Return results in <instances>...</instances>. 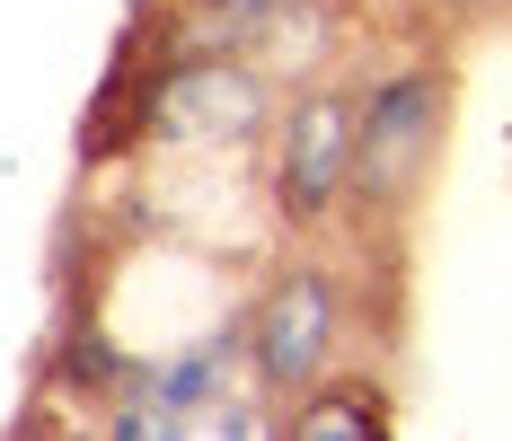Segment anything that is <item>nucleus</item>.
I'll return each mask as SVG.
<instances>
[{
  "mask_svg": "<svg viewBox=\"0 0 512 441\" xmlns=\"http://www.w3.org/2000/svg\"><path fill=\"white\" fill-rule=\"evenodd\" d=\"M451 142V62H389L371 89H354V221H398Z\"/></svg>",
  "mask_w": 512,
  "mask_h": 441,
  "instance_id": "nucleus-1",
  "label": "nucleus"
},
{
  "mask_svg": "<svg viewBox=\"0 0 512 441\" xmlns=\"http://www.w3.org/2000/svg\"><path fill=\"white\" fill-rule=\"evenodd\" d=\"M283 0H168V53H248Z\"/></svg>",
  "mask_w": 512,
  "mask_h": 441,
  "instance_id": "nucleus-6",
  "label": "nucleus"
},
{
  "mask_svg": "<svg viewBox=\"0 0 512 441\" xmlns=\"http://www.w3.org/2000/svg\"><path fill=\"white\" fill-rule=\"evenodd\" d=\"M265 195L283 212V230H327L354 212V89L301 80L274 106V159H265Z\"/></svg>",
  "mask_w": 512,
  "mask_h": 441,
  "instance_id": "nucleus-3",
  "label": "nucleus"
},
{
  "mask_svg": "<svg viewBox=\"0 0 512 441\" xmlns=\"http://www.w3.org/2000/svg\"><path fill=\"white\" fill-rule=\"evenodd\" d=\"M354 336V283H345V265H327V256H292V265H274L256 300L239 309V344H248V371L256 389L274 397H301L309 380H327L336 371V353Z\"/></svg>",
  "mask_w": 512,
  "mask_h": 441,
  "instance_id": "nucleus-2",
  "label": "nucleus"
},
{
  "mask_svg": "<svg viewBox=\"0 0 512 441\" xmlns=\"http://www.w3.org/2000/svg\"><path fill=\"white\" fill-rule=\"evenodd\" d=\"M133 115H142V133H159L177 150H239L274 115V80L248 53H159Z\"/></svg>",
  "mask_w": 512,
  "mask_h": 441,
  "instance_id": "nucleus-4",
  "label": "nucleus"
},
{
  "mask_svg": "<svg viewBox=\"0 0 512 441\" xmlns=\"http://www.w3.org/2000/svg\"><path fill=\"white\" fill-rule=\"evenodd\" d=\"M389 389L380 380H309L301 397H283V415H274V433L292 441H389Z\"/></svg>",
  "mask_w": 512,
  "mask_h": 441,
  "instance_id": "nucleus-5",
  "label": "nucleus"
}]
</instances>
